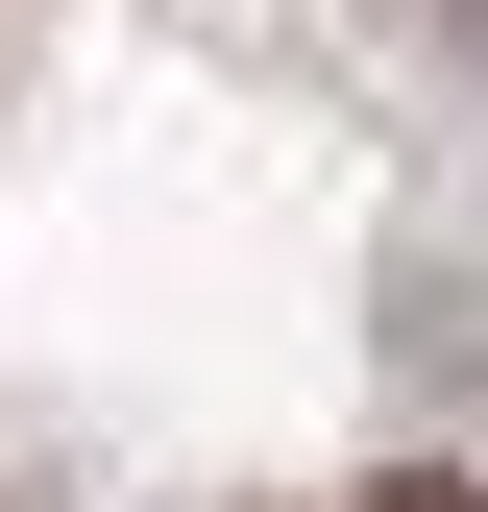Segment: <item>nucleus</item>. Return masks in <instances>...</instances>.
Masks as SVG:
<instances>
[{
    "label": "nucleus",
    "instance_id": "1",
    "mask_svg": "<svg viewBox=\"0 0 488 512\" xmlns=\"http://www.w3.org/2000/svg\"><path fill=\"white\" fill-rule=\"evenodd\" d=\"M366 512H488V488H440V464H415V488H366Z\"/></svg>",
    "mask_w": 488,
    "mask_h": 512
}]
</instances>
